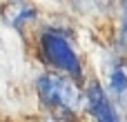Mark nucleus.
<instances>
[{
	"label": "nucleus",
	"instance_id": "obj_1",
	"mask_svg": "<svg viewBox=\"0 0 127 122\" xmlns=\"http://www.w3.org/2000/svg\"><path fill=\"white\" fill-rule=\"evenodd\" d=\"M36 91H38L45 107L63 113V116L76 113V109L80 107V91L67 76L45 73V76L38 78Z\"/></svg>",
	"mask_w": 127,
	"mask_h": 122
},
{
	"label": "nucleus",
	"instance_id": "obj_2",
	"mask_svg": "<svg viewBox=\"0 0 127 122\" xmlns=\"http://www.w3.org/2000/svg\"><path fill=\"white\" fill-rule=\"evenodd\" d=\"M40 53L51 67H56L65 76H69V78H80L83 76L80 60H78L71 42L60 31L49 29L40 36Z\"/></svg>",
	"mask_w": 127,
	"mask_h": 122
},
{
	"label": "nucleus",
	"instance_id": "obj_3",
	"mask_svg": "<svg viewBox=\"0 0 127 122\" xmlns=\"http://www.w3.org/2000/svg\"><path fill=\"white\" fill-rule=\"evenodd\" d=\"M85 102H87V111L94 116L96 122H121L107 91L98 84V82H89L87 91H85Z\"/></svg>",
	"mask_w": 127,
	"mask_h": 122
},
{
	"label": "nucleus",
	"instance_id": "obj_4",
	"mask_svg": "<svg viewBox=\"0 0 127 122\" xmlns=\"http://www.w3.org/2000/svg\"><path fill=\"white\" fill-rule=\"evenodd\" d=\"M0 13H2V20H4L7 24H11V27L20 29L25 22H29V20L36 16V9H33V7H29L27 2L16 0V2H7V4L0 9Z\"/></svg>",
	"mask_w": 127,
	"mask_h": 122
},
{
	"label": "nucleus",
	"instance_id": "obj_5",
	"mask_svg": "<svg viewBox=\"0 0 127 122\" xmlns=\"http://www.w3.org/2000/svg\"><path fill=\"white\" fill-rule=\"evenodd\" d=\"M107 89L116 100L127 98V71L121 64H112L107 71Z\"/></svg>",
	"mask_w": 127,
	"mask_h": 122
},
{
	"label": "nucleus",
	"instance_id": "obj_6",
	"mask_svg": "<svg viewBox=\"0 0 127 122\" xmlns=\"http://www.w3.org/2000/svg\"><path fill=\"white\" fill-rule=\"evenodd\" d=\"M121 42L127 44V0H121Z\"/></svg>",
	"mask_w": 127,
	"mask_h": 122
},
{
	"label": "nucleus",
	"instance_id": "obj_7",
	"mask_svg": "<svg viewBox=\"0 0 127 122\" xmlns=\"http://www.w3.org/2000/svg\"><path fill=\"white\" fill-rule=\"evenodd\" d=\"M78 2H80V0H78Z\"/></svg>",
	"mask_w": 127,
	"mask_h": 122
}]
</instances>
